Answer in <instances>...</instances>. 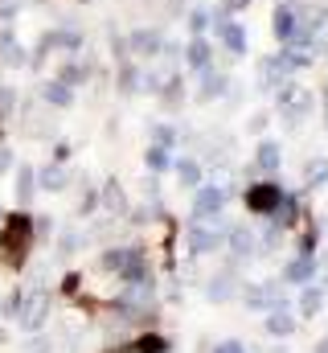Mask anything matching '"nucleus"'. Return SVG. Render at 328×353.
Here are the masks:
<instances>
[{
	"label": "nucleus",
	"instance_id": "nucleus-1",
	"mask_svg": "<svg viewBox=\"0 0 328 353\" xmlns=\"http://www.w3.org/2000/svg\"><path fill=\"white\" fill-rule=\"evenodd\" d=\"M0 251L8 263H21L25 251H33V218L29 214H8L0 222Z\"/></svg>",
	"mask_w": 328,
	"mask_h": 353
},
{
	"label": "nucleus",
	"instance_id": "nucleus-2",
	"mask_svg": "<svg viewBox=\"0 0 328 353\" xmlns=\"http://www.w3.org/2000/svg\"><path fill=\"white\" fill-rule=\"evenodd\" d=\"M279 111H283V123L296 132V128L308 119V111H312V94L300 87V83H291V79H287V83L279 87Z\"/></svg>",
	"mask_w": 328,
	"mask_h": 353
},
{
	"label": "nucleus",
	"instance_id": "nucleus-3",
	"mask_svg": "<svg viewBox=\"0 0 328 353\" xmlns=\"http://www.w3.org/2000/svg\"><path fill=\"white\" fill-rule=\"evenodd\" d=\"M226 201H230V189H226V185H197V197H193V218H197V222L222 218V214H226Z\"/></svg>",
	"mask_w": 328,
	"mask_h": 353
},
{
	"label": "nucleus",
	"instance_id": "nucleus-4",
	"mask_svg": "<svg viewBox=\"0 0 328 353\" xmlns=\"http://www.w3.org/2000/svg\"><path fill=\"white\" fill-rule=\"evenodd\" d=\"M17 316H21L25 329H41L45 316H50V292L45 288H29L21 296V304H17Z\"/></svg>",
	"mask_w": 328,
	"mask_h": 353
},
{
	"label": "nucleus",
	"instance_id": "nucleus-5",
	"mask_svg": "<svg viewBox=\"0 0 328 353\" xmlns=\"http://www.w3.org/2000/svg\"><path fill=\"white\" fill-rule=\"evenodd\" d=\"M279 201H283V189H279L275 181H258V185L246 189V210H250V214L271 218V214L279 210Z\"/></svg>",
	"mask_w": 328,
	"mask_h": 353
},
{
	"label": "nucleus",
	"instance_id": "nucleus-6",
	"mask_svg": "<svg viewBox=\"0 0 328 353\" xmlns=\"http://www.w3.org/2000/svg\"><path fill=\"white\" fill-rule=\"evenodd\" d=\"M222 239H226V226L197 222V226L189 230V255H209V251H218V247H222Z\"/></svg>",
	"mask_w": 328,
	"mask_h": 353
},
{
	"label": "nucleus",
	"instance_id": "nucleus-7",
	"mask_svg": "<svg viewBox=\"0 0 328 353\" xmlns=\"http://www.w3.org/2000/svg\"><path fill=\"white\" fill-rule=\"evenodd\" d=\"M123 46H127V54H144V58H152V54H161L164 50V33L161 29H132Z\"/></svg>",
	"mask_w": 328,
	"mask_h": 353
},
{
	"label": "nucleus",
	"instance_id": "nucleus-8",
	"mask_svg": "<svg viewBox=\"0 0 328 353\" xmlns=\"http://www.w3.org/2000/svg\"><path fill=\"white\" fill-rule=\"evenodd\" d=\"M287 79H291V70H287L283 54H271V58H263V66H258V83H263V90H279Z\"/></svg>",
	"mask_w": 328,
	"mask_h": 353
},
{
	"label": "nucleus",
	"instance_id": "nucleus-9",
	"mask_svg": "<svg viewBox=\"0 0 328 353\" xmlns=\"http://www.w3.org/2000/svg\"><path fill=\"white\" fill-rule=\"evenodd\" d=\"M185 62H189V70H209V62H214V50H209V41L205 37H193L189 46H185Z\"/></svg>",
	"mask_w": 328,
	"mask_h": 353
},
{
	"label": "nucleus",
	"instance_id": "nucleus-10",
	"mask_svg": "<svg viewBox=\"0 0 328 353\" xmlns=\"http://www.w3.org/2000/svg\"><path fill=\"white\" fill-rule=\"evenodd\" d=\"M222 243H230V255H234V259H250V255H254V234H250L246 226L226 230V239H222Z\"/></svg>",
	"mask_w": 328,
	"mask_h": 353
},
{
	"label": "nucleus",
	"instance_id": "nucleus-11",
	"mask_svg": "<svg viewBox=\"0 0 328 353\" xmlns=\"http://www.w3.org/2000/svg\"><path fill=\"white\" fill-rule=\"evenodd\" d=\"M218 37H222V46L230 50V58H243V54H246V33H243V25H238V21H226V25L218 29Z\"/></svg>",
	"mask_w": 328,
	"mask_h": 353
},
{
	"label": "nucleus",
	"instance_id": "nucleus-12",
	"mask_svg": "<svg viewBox=\"0 0 328 353\" xmlns=\"http://www.w3.org/2000/svg\"><path fill=\"white\" fill-rule=\"evenodd\" d=\"M246 304H250V308H283V304H279V288H275V283H267V288L250 283V288H246Z\"/></svg>",
	"mask_w": 328,
	"mask_h": 353
},
{
	"label": "nucleus",
	"instance_id": "nucleus-13",
	"mask_svg": "<svg viewBox=\"0 0 328 353\" xmlns=\"http://www.w3.org/2000/svg\"><path fill=\"white\" fill-rule=\"evenodd\" d=\"M254 165H258V173H279V165H283V157H279V144L275 140H263L258 144V152H254Z\"/></svg>",
	"mask_w": 328,
	"mask_h": 353
},
{
	"label": "nucleus",
	"instance_id": "nucleus-14",
	"mask_svg": "<svg viewBox=\"0 0 328 353\" xmlns=\"http://www.w3.org/2000/svg\"><path fill=\"white\" fill-rule=\"evenodd\" d=\"M234 292H238V279H234L230 271H226V275H214V279H209V288H205V296H209L214 304H226Z\"/></svg>",
	"mask_w": 328,
	"mask_h": 353
},
{
	"label": "nucleus",
	"instance_id": "nucleus-15",
	"mask_svg": "<svg viewBox=\"0 0 328 353\" xmlns=\"http://www.w3.org/2000/svg\"><path fill=\"white\" fill-rule=\"evenodd\" d=\"M312 279V255H296L287 271H283V283H291V288H304Z\"/></svg>",
	"mask_w": 328,
	"mask_h": 353
},
{
	"label": "nucleus",
	"instance_id": "nucleus-16",
	"mask_svg": "<svg viewBox=\"0 0 328 353\" xmlns=\"http://www.w3.org/2000/svg\"><path fill=\"white\" fill-rule=\"evenodd\" d=\"M267 333H271V337H291V333H296V316L283 312V308H271V316H267Z\"/></svg>",
	"mask_w": 328,
	"mask_h": 353
},
{
	"label": "nucleus",
	"instance_id": "nucleus-17",
	"mask_svg": "<svg viewBox=\"0 0 328 353\" xmlns=\"http://www.w3.org/2000/svg\"><path fill=\"white\" fill-rule=\"evenodd\" d=\"M205 79H201V87H197V103H209V99H218V94H226V79L222 74H214V70H201Z\"/></svg>",
	"mask_w": 328,
	"mask_h": 353
},
{
	"label": "nucleus",
	"instance_id": "nucleus-18",
	"mask_svg": "<svg viewBox=\"0 0 328 353\" xmlns=\"http://www.w3.org/2000/svg\"><path fill=\"white\" fill-rule=\"evenodd\" d=\"M41 99H45L50 107H70V103H74V90L58 79V83H45V87H41Z\"/></svg>",
	"mask_w": 328,
	"mask_h": 353
},
{
	"label": "nucleus",
	"instance_id": "nucleus-19",
	"mask_svg": "<svg viewBox=\"0 0 328 353\" xmlns=\"http://www.w3.org/2000/svg\"><path fill=\"white\" fill-rule=\"evenodd\" d=\"M33 189H37V173H33L29 165H21V169H17V201L29 205V201H33Z\"/></svg>",
	"mask_w": 328,
	"mask_h": 353
},
{
	"label": "nucleus",
	"instance_id": "nucleus-20",
	"mask_svg": "<svg viewBox=\"0 0 328 353\" xmlns=\"http://www.w3.org/2000/svg\"><path fill=\"white\" fill-rule=\"evenodd\" d=\"M291 29H296V8L283 0V4L275 8V37H279V41H287V37H291Z\"/></svg>",
	"mask_w": 328,
	"mask_h": 353
},
{
	"label": "nucleus",
	"instance_id": "nucleus-21",
	"mask_svg": "<svg viewBox=\"0 0 328 353\" xmlns=\"http://www.w3.org/2000/svg\"><path fill=\"white\" fill-rule=\"evenodd\" d=\"M320 304H325V288L304 283V292H300V312H304V316H316V312H320Z\"/></svg>",
	"mask_w": 328,
	"mask_h": 353
},
{
	"label": "nucleus",
	"instance_id": "nucleus-22",
	"mask_svg": "<svg viewBox=\"0 0 328 353\" xmlns=\"http://www.w3.org/2000/svg\"><path fill=\"white\" fill-rule=\"evenodd\" d=\"M140 83H144V74H140L127 58H119V90H123V94H136Z\"/></svg>",
	"mask_w": 328,
	"mask_h": 353
},
{
	"label": "nucleus",
	"instance_id": "nucleus-23",
	"mask_svg": "<svg viewBox=\"0 0 328 353\" xmlns=\"http://www.w3.org/2000/svg\"><path fill=\"white\" fill-rule=\"evenodd\" d=\"M132 350L136 353H168L172 345H168V337H161V333H144V337L132 341Z\"/></svg>",
	"mask_w": 328,
	"mask_h": 353
},
{
	"label": "nucleus",
	"instance_id": "nucleus-24",
	"mask_svg": "<svg viewBox=\"0 0 328 353\" xmlns=\"http://www.w3.org/2000/svg\"><path fill=\"white\" fill-rule=\"evenodd\" d=\"M103 205H107L111 214H123V210H127V201H123V189H119V181H107V185H103Z\"/></svg>",
	"mask_w": 328,
	"mask_h": 353
},
{
	"label": "nucleus",
	"instance_id": "nucleus-25",
	"mask_svg": "<svg viewBox=\"0 0 328 353\" xmlns=\"http://www.w3.org/2000/svg\"><path fill=\"white\" fill-rule=\"evenodd\" d=\"M37 181H41V189L58 193V189H66V169H62V165H50V169L37 173Z\"/></svg>",
	"mask_w": 328,
	"mask_h": 353
},
{
	"label": "nucleus",
	"instance_id": "nucleus-26",
	"mask_svg": "<svg viewBox=\"0 0 328 353\" xmlns=\"http://www.w3.org/2000/svg\"><path fill=\"white\" fill-rule=\"evenodd\" d=\"M127 255H132V247H115V251H107V255L99 259V267H103V271H123V267H127Z\"/></svg>",
	"mask_w": 328,
	"mask_h": 353
},
{
	"label": "nucleus",
	"instance_id": "nucleus-27",
	"mask_svg": "<svg viewBox=\"0 0 328 353\" xmlns=\"http://www.w3.org/2000/svg\"><path fill=\"white\" fill-rule=\"evenodd\" d=\"M172 148H161V144H152L148 148V169L152 173H164V169H172V157H168Z\"/></svg>",
	"mask_w": 328,
	"mask_h": 353
},
{
	"label": "nucleus",
	"instance_id": "nucleus-28",
	"mask_svg": "<svg viewBox=\"0 0 328 353\" xmlns=\"http://www.w3.org/2000/svg\"><path fill=\"white\" fill-rule=\"evenodd\" d=\"M328 181V157H316L312 165H308V185L316 189V185H325Z\"/></svg>",
	"mask_w": 328,
	"mask_h": 353
},
{
	"label": "nucleus",
	"instance_id": "nucleus-29",
	"mask_svg": "<svg viewBox=\"0 0 328 353\" xmlns=\"http://www.w3.org/2000/svg\"><path fill=\"white\" fill-rule=\"evenodd\" d=\"M176 173H181L185 185H197V181H201V165H197V161H181V165H176Z\"/></svg>",
	"mask_w": 328,
	"mask_h": 353
},
{
	"label": "nucleus",
	"instance_id": "nucleus-30",
	"mask_svg": "<svg viewBox=\"0 0 328 353\" xmlns=\"http://www.w3.org/2000/svg\"><path fill=\"white\" fill-rule=\"evenodd\" d=\"M189 29H193V37H201V33L209 29V12H205V8H193V12H189Z\"/></svg>",
	"mask_w": 328,
	"mask_h": 353
},
{
	"label": "nucleus",
	"instance_id": "nucleus-31",
	"mask_svg": "<svg viewBox=\"0 0 328 353\" xmlns=\"http://www.w3.org/2000/svg\"><path fill=\"white\" fill-rule=\"evenodd\" d=\"M161 99L168 103V107H176V103L185 99V90H181V79H168V87L161 90Z\"/></svg>",
	"mask_w": 328,
	"mask_h": 353
},
{
	"label": "nucleus",
	"instance_id": "nucleus-32",
	"mask_svg": "<svg viewBox=\"0 0 328 353\" xmlns=\"http://www.w3.org/2000/svg\"><path fill=\"white\" fill-rule=\"evenodd\" d=\"M21 8H25V0H0V21L8 25V21H12V17L21 12Z\"/></svg>",
	"mask_w": 328,
	"mask_h": 353
},
{
	"label": "nucleus",
	"instance_id": "nucleus-33",
	"mask_svg": "<svg viewBox=\"0 0 328 353\" xmlns=\"http://www.w3.org/2000/svg\"><path fill=\"white\" fill-rule=\"evenodd\" d=\"M12 103H17L12 87H0V119H8V115H12Z\"/></svg>",
	"mask_w": 328,
	"mask_h": 353
},
{
	"label": "nucleus",
	"instance_id": "nucleus-34",
	"mask_svg": "<svg viewBox=\"0 0 328 353\" xmlns=\"http://www.w3.org/2000/svg\"><path fill=\"white\" fill-rule=\"evenodd\" d=\"M152 136H156V144H161V148H172V144H176V132H172L168 123H161V128H156Z\"/></svg>",
	"mask_w": 328,
	"mask_h": 353
},
{
	"label": "nucleus",
	"instance_id": "nucleus-35",
	"mask_svg": "<svg viewBox=\"0 0 328 353\" xmlns=\"http://www.w3.org/2000/svg\"><path fill=\"white\" fill-rule=\"evenodd\" d=\"M79 243H82V239L74 234V230H62V239H58V247H62V251H74Z\"/></svg>",
	"mask_w": 328,
	"mask_h": 353
},
{
	"label": "nucleus",
	"instance_id": "nucleus-36",
	"mask_svg": "<svg viewBox=\"0 0 328 353\" xmlns=\"http://www.w3.org/2000/svg\"><path fill=\"white\" fill-rule=\"evenodd\" d=\"M79 275H66V279H62V292H66V296H74V292H79Z\"/></svg>",
	"mask_w": 328,
	"mask_h": 353
},
{
	"label": "nucleus",
	"instance_id": "nucleus-37",
	"mask_svg": "<svg viewBox=\"0 0 328 353\" xmlns=\"http://www.w3.org/2000/svg\"><path fill=\"white\" fill-rule=\"evenodd\" d=\"M246 4H250V0H222V8H226V12H243Z\"/></svg>",
	"mask_w": 328,
	"mask_h": 353
},
{
	"label": "nucleus",
	"instance_id": "nucleus-38",
	"mask_svg": "<svg viewBox=\"0 0 328 353\" xmlns=\"http://www.w3.org/2000/svg\"><path fill=\"white\" fill-rule=\"evenodd\" d=\"M12 169V152L8 148H0V173H8Z\"/></svg>",
	"mask_w": 328,
	"mask_h": 353
},
{
	"label": "nucleus",
	"instance_id": "nucleus-39",
	"mask_svg": "<svg viewBox=\"0 0 328 353\" xmlns=\"http://www.w3.org/2000/svg\"><path fill=\"white\" fill-rule=\"evenodd\" d=\"M218 353H246V350L238 345V341H222V345H218Z\"/></svg>",
	"mask_w": 328,
	"mask_h": 353
},
{
	"label": "nucleus",
	"instance_id": "nucleus-40",
	"mask_svg": "<svg viewBox=\"0 0 328 353\" xmlns=\"http://www.w3.org/2000/svg\"><path fill=\"white\" fill-rule=\"evenodd\" d=\"M45 350H50L45 341H29V350H25V353H45Z\"/></svg>",
	"mask_w": 328,
	"mask_h": 353
},
{
	"label": "nucleus",
	"instance_id": "nucleus-41",
	"mask_svg": "<svg viewBox=\"0 0 328 353\" xmlns=\"http://www.w3.org/2000/svg\"><path fill=\"white\" fill-rule=\"evenodd\" d=\"M316 353H328V337H325V341H320V345H316Z\"/></svg>",
	"mask_w": 328,
	"mask_h": 353
},
{
	"label": "nucleus",
	"instance_id": "nucleus-42",
	"mask_svg": "<svg viewBox=\"0 0 328 353\" xmlns=\"http://www.w3.org/2000/svg\"><path fill=\"white\" fill-rule=\"evenodd\" d=\"M325 123H328V90H325Z\"/></svg>",
	"mask_w": 328,
	"mask_h": 353
},
{
	"label": "nucleus",
	"instance_id": "nucleus-43",
	"mask_svg": "<svg viewBox=\"0 0 328 353\" xmlns=\"http://www.w3.org/2000/svg\"><path fill=\"white\" fill-rule=\"evenodd\" d=\"M111 353H123V350H111Z\"/></svg>",
	"mask_w": 328,
	"mask_h": 353
},
{
	"label": "nucleus",
	"instance_id": "nucleus-44",
	"mask_svg": "<svg viewBox=\"0 0 328 353\" xmlns=\"http://www.w3.org/2000/svg\"><path fill=\"white\" fill-rule=\"evenodd\" d=\"M82 4H90V0H82Z\"/></svg>",
	"mask_w": 328,
	"mask_h": 353
},
{
	"label": "nucleus",
	"instance_id": "nucleus-45",
	"mask_svg": "<svg viewBox=\"0 0 328 353\" xmlns=\"http://www.w3.org/2000/svg\"><path fill=\"white\" fill-rule=\"evenodd\" d=\"M0 218H4V214H0Z\"/></svg>",
	"mask_w": 328,
	"mask_h": 353
}]
</instances>
